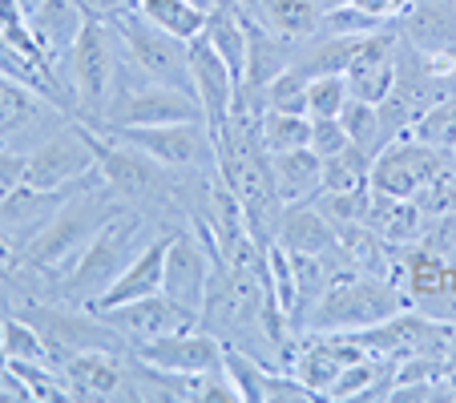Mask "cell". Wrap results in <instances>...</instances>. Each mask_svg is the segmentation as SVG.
Masks as SVG:
<instances>
[{"instance_id": "1", "label": "cell", "mask_w": 456, "mask_h": 403, "mask_svg": "<svg viewBox=\"0 0 456 403\" xmlns=\"http://www.w3.org/2000/svg\"><path fill=\"white\" fill-rule=\"evenodd\" d=\"M94 178H89L86 186L57 210V218L25 246L28 266H37V270H45V275H53V278H65L69 266L81 258V250L102 234V226L121 214V197L113 194V189H97L102 181H94Z\"/></svg>"}, {"instance_id": "2", "label": "cell", "mask_w": 456, "mask_h": 403, "mask_svg": "<svg viewBox=\"0 0 456 403\" xmlns=\"http://www.w3.org/2000/svg\"><path fill=\"white\" fill-rule=\"evenodd\" d=\"M408 307V294L387 278L371 275H336L328 278L319 302L311 307L307 326L319 334H352L376 326Z\"/></svg>"}, {"instance_id": "3", "label": "cell", "mask_w": 456, "mask_h": 403, "mask_svg": "<svg viewBox=\"0 0 456 403\" xmlns=\"http://www.w3.org/2000/svg\"><path fill=\"white\" fill-rule=\"evenodd\" d=\"M142 242V218L138 214H126L121 210L118 218L102 226L94 242L81 250V258L69 266L65 275V299L77 302V307H94L97 294L110 291V283L134 262V246Z\"/></svg>"}, {"instance_id": "4", "label": "cell", "mask_w": 456, "mask_h": 403, "mask_svg": "<svg viewBox=\"0 0 456 403\" xmlns=\"http://www.w3.org/2000/svg\"><path fill=\"white\" fill-rule=\"evenodd\" d=\"M97 133L142 149V154H150L166 170H202V165L218 170V141H215V129L207 125V117L170 121V125H102Z\"/></svg>"}, {"instance_id": "5", "label": "cell", "mask_w": 456, "mask_h": 403, "mask_svg": "<svg viewBox=\"0 0 456 403\" xmlns=\"http://www.w3.org/2000/svg\"><path fill=\"white\" fill-rule=\"evenodd\" d=\"M202 105L190 89H174L166 81L150 77L146 85H129L126 73H118L113 97L105 105V113L86 125H170V121H199Z\"/></svg>"}, {"instance_id": "6", "label": "cell", "mask_w": 456, "mask_h": 403, "mask_svg": "<svg viewBox=\"0 0 456 403\" xmlns=\"http://www.w3.org/2000/svg\"><path fill=\"white\" fill-rule=\"evenodd\" d=\"M65 60H69V73H73V105H77L81 121H97L105 113V105H110L118 73H121L113 36L105 33L102 20H94V17L86 20V28L73 41Z\"/></svg>"}, {"instance_id": "7", "label": "cell", "mask_w": 456, "mask_h": 403, "mask_svg": "<svg viewBox=\"0 0 456 403\" xmlns=\"http://www.w3.org/2000/svg\"><path fill=\"white\" fill-rule=\"evenodd\" d=\"M113 33H118V41L126 44V57L138 73L194 93V85H190V44L186 41L170 36L158 25H150L138 9L113 20Z\"/></svg>"}, {"instance_id": "8", "label": "cell", "mask_w": 456, "mask_h": 403, "mask_svg": "<svg viewBox=\"0 0 456 403\" xmlns=\"http://www.w3.org/2000/svg\"><path fill=\"white\" fill-rule=\"evenodd\" d=\"M444 178V154L428 149L420 141H387L384 149H376L371 157L368 186L376 197H404L416 202L428 189L440 186Z\"/></svg>"}, {"instance_id": "9", "label": "cell", "mask_w": 456, "mask_h": 403, "mask_svg": "<svg viewBox=\"0 0 456 403\" xmlns=\"http://www.w3.org/2000/svg\"><path fill=\"white\" fill-rule=\"evenodd\" d=\"M452 326L436 315H416V310H396L392 318L376 326L352 331V339L368 355L379 359H408V355H444V347H452Z\"/></svg>"}, {"instance_id": "10", "label": "cell", "mask_w": 456, "mask_h": 403, "mask_svg": "<svg viewBox=\"0 0 456 403\" xmlns=\"http://www.w3.org/2000/svg\"><path fill=\"white\" fill-rule=\"evenodd\" d=\"M28 323L45 334L53 359H73L81 351H121L129 343L118 326H110L102 315L86 318L77 310H57V307H28Z\"/></svg>"}, {"instance_id": "11", "label": "cell", "mask_w": 456, "mask_h": 403, "mask_svg": "<svg viewBox=\"0 0 456 403\" xmlns=\"http://www.w3.org/2000/svg\"><path fill=\"white\" fill-rule=\"evenodd\" d=\"M81 129H86L89 146H94V157H97V173H102V181L113 189L118 197H146V194H158V186H162L166 178V165H158L150 154H142V149L126 146V141L118 138H105V133H97L94 125H86L81 121Z\"/></svg>"}, {"instance_id": "12", "label": "cell", "mask_w": 456, "mask_h": 403, "mask_svg": "<svg viewBox=\"0 0 456 403\" xmlns=\"http://www.w3.org/2000/svg\"><path fill=\"white\" fill-rule=\"evenodd\" d=\"M97 170V157L94 146H89L86 129L73 125L57 138H49L45 146H37L28 154V186H41V189H65V186H77L81 178Z\"/></svg>"}, {"instance_id": "13", "label": "cell", "mask_w": 456, "mask_h": 403, "mask_svg": "<svg viewBox=\"0 0 456 403\" xmlns=\"http://www.w3.org/2000/svg\"><path fill=\"white\" fill-rule=\"evenodd\" d=\"M190 85H194V97L202 105V117H207V125L215 129V138H218L226 129V121H231L239 77H234V69L218 57V49L207 36L190 41Z\"/></svg>"}, {"instance_id": "14", "label": "cell", "mask_w": 456, "mask_h": 403, "mask_svg": "<svg viewBox=\"0 0 456 403\" xmlns=\"http://www.w3.org/2000/svg\"><path fill=\"white\" fill-rule=\"evenodd\" d=\"M94 173H89V178H94ZM89 178H81L77 186H65V189H41V186H28V181H25V186H17V189H9V194L0 197V230L9 234L12 246L25 250Z\"/></svg>"}, {"instance_id": "15", "label": "cell", "mask_w": 456, "mask_h": 403, "mask_svg": "<svg viewBox=\"0 0 456 403\" xmlns=\"http://www.w3.org/2000/svg\"><path fill=\"white\" fill-rule=\"evenodd\" d=\"M138 363L158 371H178V375H207V371H223V343L210 331H178L142 343Z\"/></svg>"}, {"instance_id": "16", "label": "cell", "mask_w": 456, "mask_h": 403, "mask_svg": "<svg viewBox=\"0 0 456 403\" xmlns=\"http://www.w3.org/2000/svg\"><path fill=\"white\" fill-rule=\"evenodd\" d=\"M102 318L110 326H118L126 339H166V334H178V331H190L199 323V315H190L186 307L170 299V294H146V299H134V302H121L113 310H102Z\"/></svg>"}, {"instance_id": "17", "label": "cell", "mask_w": 456, "mask_h": 403, "mask_svg": "<svg viewBox=\"0 0 456 403\" xmlns=\"http://www.w3.org/2000/svg\"><path fill=\"white\" fill-rule=\"evenodd\" d=\"M344 81H347V93L368 105H379L396 93V44H392V36L384 28L368 33L360 41L352 65L344 69Z\"/></svg>"}, {"instance_id": "18", "label": "cell", "mask_w": 456, "mask_h": 403, "mask_svg": "<svg viewBox=\"0 0 456 403\" xmlns=\"http://www.w3.org/2000/svg\"><path fill=\"white\" fill-rule=\"evenodd\" d=\"M210 291V266L207 250L186 234H174L170 250H166V275H162V294H170L178 307H186L190 315H202Z\"/></svg>"}, {"instance_id": "19", "label": "cell", "mask_w": 456, "mask_h": 403, "mask_svg": "<svg viewBox=\"0 0 456 403\" xmlns=\"http://www.w3.org/2000/svg\"><path fill=\"white\" fill-rule=\"evenodd\" d=\"M170 238L174 234H162V238L146 242L138 250V258L121 270L118 278L110 283V291L97 294V302L89 310L102 315V310H113L121 302H134V299H146V294H158L162 291V275H166V250H170Z\"/></svg>"}, {"instance_id": "20", "label": "cell", "mask_w": 456, "mask_h": 403, "mask_svg": "<svg viewBox=\"0 0 456 403\" xmlns=\"http://www.w3.org/2000/svg\"><path fill=\"white\" fill-rule=\"evenodd\" d=\"M25 20H28V28H33L37 44L45 49V57L57 65V60L69 57L73 41L81 36L89 17L77 0H37L33 9L25 12Z\"/></svg>"}, {"instance_id": "21", "label": "cell", "mask_w": 456, "mask_h": 403, "mask_svg": "<svg viewBox=\"0 0 456 403\" xmlns=\"http://www.w3.org/2000/svg\"><path fill=\"white\" fill-rule=\"evenodd\" d=\"M275 242L291 254H328L339 246V234L331 230V222L323 218V210L311 206V202H291L279 218Z\"/></svg>"}, {"instance_id": "22", "label": "cell", "mask_w": 456, "mask_h": 403, "mask_svg": "<svg viewBox=\"0 0 456 403\" xmlns=\"http://www.w3.org/2000/svg\"><path fill=\"white\" fill-rule=\"evenodd\" d=\"M271 178L287 206L291 202H315L323 189V157L311 146L287 149V154H271Z\"/></svg>"}, {"instance_id": "23", "label": "cell", "mask_w": 456, "mask_h": 403, "mask_svg": "<svg viewBox=\"0 0 456 403\" xmlns=\"http://www.w3.org/2000/svg\"><path fill=\"white\" fill-rule=\"evenodd\" d=\"M69 395L77 399H110L121 387V363L118 351H81L73 359H65V371H61Z\"/></svg>"}, {"instance_id": "24", "label": "cell", "mask_w": 456, "mask_h": 403, "mask_svg": "<svg viewBox=\"0 0 456 403\" xmlns=\"http://www.w3.org/2000/svg\"><path fill=\"white\" fill-rule=\"evenodd\" d=\"M239 4H255L258 25L271 28L279 41L299 44L319 28V4L315 0H239Z\"/></svg>"}, {"instance_id": "25", "label": "cell", "mask_w": 456, "mask_h": 403, "mask_svg": "<svg viewBox=\"0 0 456 403\" xmlns=\"http://www.w3.org/2000/svg\"><path fill=\"white\" fill-rule=\"evenodd\" d=\"M379 230L384 242H412L424 234V210L416 202H404V197H376L371 194V206H368V218Z\"/></svg>"}, {"instance_id": "26", "label": "cell", "mask_w": 456, "mask_h": 403, "mask_svg": "<svg viewBox=\"0 0 456 403\" xmlns=\"http://www.w3.org/2000/svg\"><path fill=\"white\" fill-rule=\"evenodd\" d=\"M138 12L150 20V25L166 28L178 41H194L207 28V12H199L190 0H138Z\"/></svg>"}, {"instance_id": "27", "label": "cell", "mask_w": 456, "mask_h": 403, "mask_svg": "<svg viewBox=\"0 0 456 403\" xmlns=\"http://www.w3.org/2000/svg\"><path fill=\"white\" fill-rule=\"evenodd\" d=\"M408 138L428 149H440V154L456 149V97H440L424 113H416L408 125Z\"/></svg>"}, {"instance_id": "28", "label": "cell", "mask_w": 456, "mask_h": 403, "mask_svg": "<svg viewBox=\"0 0 456 403\" xmlns=\"http://www.w3.org/2000/svg\"><path fill=\"white\" fill-rule=\"evenodd\" d=\"M258 141L267 154H287V149L311 146V117L307 113H275L267 109L258 121Z\"/></svg>"}, {"instance_id": "29", "label": "cell", "mask_w": 456, "mask_h": 403, "mask_svg": "<svg viewBox=\"0 0 456 403\" xmlns=\"http://www.w3.org/2000/svg\"><path fill=\"white\" fill-rule=\"evenodd\" d=\"M360 41H363V36H339V33H331L328 41L311 44V49L303 52V60H295V69H299L303 77H328V73H344L347 65H352Z\"/></svg>"}, {"instance_id": "30", "label": "cell", "mask_w": 456, "mask_h": 403, "mask_svg": "<svg viewBox=\"0 0 456 403\" xmlns=\"http://www.w3.org/2000/svg\"><path fill=\"white\" fill-rule=\"evenodd\" d=\"M368 173H371V154H363L355 141L347 149H339V154L323 157V189H328V194L368 186ZM323 189H319V194H323Z\"/></svg>"}, {"instance_id": "31", "label": "cell", "mask_w": 456, "mask_h": 403, "mask_svg": "<svg viewBox=\"0 0 456 403\" xmlns=\"http://www.w3.org/2000/svg\"><path fill=\"white\" fill-rule=\"evenodd\" d=\"M37 113H41V101H37L33 89H28L25 81L9 77V73L0 69V138L25 129Z\"/></svg>"}, {"instance_id": "32", "label": "cell", "mask_w": 456, "mask_h": 403, "mask_svg": "<svg viewBox=\"0 0 456 403\" xmlns=\"http://www.w3.org/2000/svg\"><path fill=\"white\" fill-rule=\"evenodd\" d=\"M0 355L4 359H37V363H49L53 351L45 343V334L37 331L28 318H4V339H0Z\"/></svg>"}, {"instance_id": "33", "label": "cell", "mask_w": 456, "mask_h": 403, "mask_svg": "<svg viewBox=\"0 0 456 403\" xmlns=\"http://www.w3.org/2000/svg\"><path fill=\"white\" fill-rule=\"evenodd\" d=\"M223 371L226 379L234 383V391H239L242 403H263V363L250 359L242 347H223Z\"/></svg>"}, {"instance_id": "34", "label": "cell", "mask_w": 456, "mask_h": 403, "mask_svg": "<svg viewBox=\"0 0 456 403\" xmlns=\"http://www.w3.org/2000/svg\"><path fill=\"white\" fill-rule=\"evenodd\" d=\"M347 81L344 73H328V77L307 81V117H339L347 105Z\"/></svg>"}, {"instance_id": "35", "label": "cell", "mask_w": 456, "mask_h": 403, "mask_svg": "<svg viewBox=\"0 0 456 403\" xmlns=\"http://www.w3.org/2000/svg\"><path fill=\"white\" fill-rule=\"evenodd\" d=\"M339 121H344L347 138H352L355 146L363 149V154L376 157V138H384V133H379V109H376V105L347 97V105H344V113H339Z\"/></svg>"}, {"instance_id": "36", "label": "cell", "mask_w": 456, "mask_h": 403, "mask_svg": "<svg viewBox=\"0 0 456 403\" xmlns=\"http://www.w3.org/2000/svg\"><path fill=\"white\" fill-rule=\"evenodd\" d=\"M307 81L295 65H287L275 81L267 85V109L275 113H307Z\"/></svg>"}, {"instance_id": "37", "label": "cell", "mask_w": 456, "mask_h": 403, "mask_svg": "<svg viewBox=\"0 0 456 403\" xmlns=\"http://www.w3.org/2000/svg\"><path fill=\"white\" fill-rule=\"evenodd\" d=\"M4 363H9L20 375V383L28 387V399H69L65 379L53 375L49 363H37V359H4Z\"/></svg>"}, {"instance_id": "38", "label": "cell", "mask_w": 456, "mask_h": 403, "mask_svg": "<svg viewBox=\"0 0 456 403\" xmlns=\"http://www.w3.org/2000/svg\"><path fill=\"white\" fill-rule=\"evenodd\" d=\"M319 395L299 375H263V403H315Z\"/></svg>"}, {"instance_id": "39", "label": "cell", "mask_w": 456, "mask_h": 403, "mask_svg": "<svg viewBox=\"0 0 456 403\" xmlns=\"http://www.w3.org/2000/svg\"><path fill=\"white\" fill-rule=\"evenodd\" d=\"M347 146H352V138H347V129L339 117H311V149L319 157H331Z\"/></svg>"}, {"instance_id": "40", "label": "cell", "mask_w": 456, "mask_h": 403, "mask_svg": "<svg viewBox=\"0 0 456 403\" xmlns=\"http://www.w3.org/2000/svg\"><path fill=\"white\" fill-rule=\"evenodd\" d=\"M28 181V154L0 146V197Z\"/></svg>"}, {"instance_id": "41", "label": "cell", "mask_w": 456, "mask_h": 403, "mask_svg": "<svg viewBox=\"0 0 456 403\" xmlns=\"http://www.w3.org/2000/svg\"><path fill=\"white\" fill-rule=\"evenodd\" d=\"M77 4L86 9V17L105 20V25H113L118 17H126V12L138 9V0H77Z\"/></svg>"}, {"instance_id": "42", "label": "cell", "mask_w": 456, "mask_h": 403, "mask_svg": "<svg viewBox=\"0 0 456 403\" xmlns=\"http://www.w3.org/2000/svg\"><path fill=\"white\" fill-rule=\"evenodd\" d=\"M412 0H355V9H363V12H371V17H379V20H387V17H396V12H404Z\"/></svg>"}, {"instance_id": "43", "label": "cell", "mask_w": 456, "mask_h": 403, "mask_svg": "<svg viewBox=\"0 0 456 403\" xmlns=\"http://www.w3.org/2000/svg\"><path fill=\"white\" fill-rule=\"evenodd\" d=\"M12 250H17V246L9 242V234L0 230V266H9V262H12Z\"/></svg>"}, {"instance_id": "44", "label": "cell", "mask_w": 456, "mask_h": 403, "mask_svg": "<svg viewBox=\"0 0 456 403\" xmlns=\"http://www.w3.org/2000/svg\"><path fill=\"white\" fill-rule=\"evenodd\" d=\"M190 4H194V9H199V12H207V17L218 9V0H190Z\"/></svg>"}, {"instance_id": "45", "label": "cell", "mask_w": 456, "mask_h": 403, "mask_svg": "<svg viewBox=\"0 0 456 403\" xmlns=\"http://www.w3.org/2000/svg\"><path fill=\"white\" fill-rule=\"evenodd\" d=\"M344 4H355V0H323V9H328V12L331 9H344Z\"/></svg>"}]
</instances>
